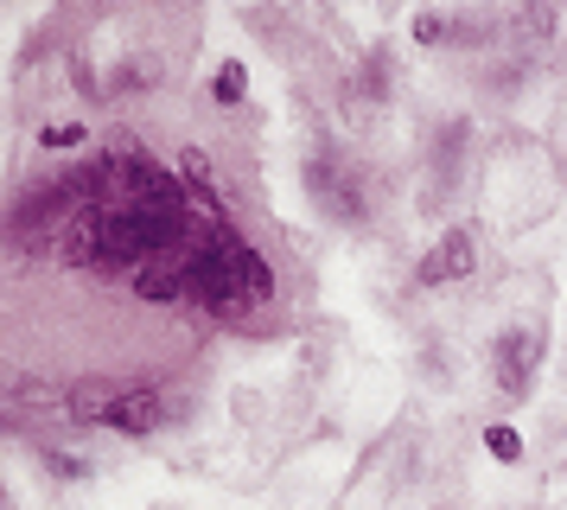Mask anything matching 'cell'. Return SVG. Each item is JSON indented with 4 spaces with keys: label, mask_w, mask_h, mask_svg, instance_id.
Listing matches in <instances>:
<instances>
[{
    "label": "cell",
    "mask_w": 567,
    "mask_h": 510,
    "mask_svg": "<svg viewBox=\"0 0 567 510\" xmlns=\"http://www.w3.org/2000/svg\"><path fill=\"white\" fill-rule=\"evenodd\" d=\"M173 415H179V402L159 396V389H115V402H109L96 421L115 428V434H154V428H166Z\"/></svg>",
    "instance_id": "cell-1"
},
{
    "label": "cell",
    "mask_w": 567,
    "mask_h": 510,
    "mask_svg": "<svg viewBox=\"0 0 567 510\" xmlns=\"http://www.w3.org/2000/svg\"><path fill=\"white\" fill-rule=\"evenodd\" d=\"M536 364H542V338L536 332H504V338L491 345V370H497V389H504V396H529Z\"/></svg>",
    "instance_id": "cell-2"
},
{
    "label": "cell",
    "mask_w": 567,
    "mask_h": 510,
    "mask_svg": "<svg viewBox=\"0 0 567 510\" xmlns=\"http://www.w3.org/2000/svg\"><path fill=\"white\" fill-rule=\"evenodd\" d=\"M472 262H478V236H472V230H446V236H440L434 249L421 255V268H414V280H421V287H446V280H460V275H472Z\"/></svg>",
    "instance_id": "cell-3"
},
{
    "label": "cell",
    "mask_w": 567,
    "mask_h": 510,
    "mask_svg": "<svg viewBox=\"0 0 567 510\" xmlns=\"http://www.w3.org/2000/svg\"><path fill=\"white\" fill-rule=\"evenodd\" d=\"M134 294L141 300H185L192 294V243L154 255L147 268H134Z\"/></svg>",
    "instance_id": "cell-4"
},
{
    "label": "cell",
    "mask_w": 567,
    "mask_h": 510,
    "mask_svg": "<svg viewBox=\"0 0 567 510\" xmlns=\"http://www.w3.org/2000/svg\"><path fill=\"white\" fill-rule=\"evenodd\" d=\"M307 185H312V198L326 204L332 217H344V224H358L363 217V192H358V178L344 173V166H332V153H319L307 166Z\"/></svg>",
    "instance_id": "cell-5"
},
{
    "label": "cell",
    "mask_w": 567,
    "mask_h": 510,
    "mask_svg": "<svg viewBox=\"0 0 567 510\" xmlns=\"http://www.w3.org/2000/svg\"><path fill=\"white\" fill-rule=\"evenodd\" d=\"M217 249H224V262H230V275L243 280V294H249V300H256V306L275 300V268H268V262H261V255L249 249V243H243L230 224L217 230Z\"/></svg>",
    "instance_id": "cell-6"
},
{
    "label": "cell",
    "mask_w": 567,
    "mask_h": 510,
    "mask_svg": "<svg viewBox=\"0 0 567 510\" xmlns=\"http://www.w3.org/2000/svg\"><path fill=\"white\" fill-rule=\"evenodd\" d=\"M243 96H249V64H243V58H224V64H217V76H210V102L236 109Z\"/></svg>",
    "instance_id": "cell-7"
},
{
    "label": "cell",
    "mask_w": 567,
    "mask_h": 510,
    "mask_svg": "<svg viewBox=\"0 0 567 510\" xmlns=\"http://www.w3.org/2000/svg\"><path fill=\"white\" fill-rule=\"evenodd\" d=\"M109 402H115V382H78V389H71V415H78V421H96Z\"/></svg>",
    "instance_id": "cell-8"
},
{
    "label": "cell",
    "mask_w": 567,
    "mask_h": 510,
    "mask_svg": "<svg viewBox=\"0 0 567 510\" xmlns=\"http://www.w3.org/2000/svg\"><path fill=\"white\" fill-rule=\"evenodd\" d=\"M485 447H491L497 459H523V434H516L511 421H491V428H485Z\"/></svg>",
    "instance_id": "cell-9"
},
{
    "label": "cell",
    "mask_w": 567,
    "mask_h": 510,
    "mask_svg": "<svg viewBox=\"0 0 567 510\" xmlns=\"http://www.w3.org/2000/svg\"><path fill=\"white\" fill-rule=\"evenodd\" d=\"M516 32H523V39H548V32H555V7H523V13H516Z\"/></svg>",
    "instance_id": "cell-10"
},
{
    "label": "cell",
    "mask_w": 567,
    "mask_h": 510,
    "mask_svg": "<svg viewBox=\"0 0 567 510\" xmlns=\"http://www.w3.org/2000/svg\"><path fill=\"white\" fill-rule=\"evenodd\" d=\"M453 32H460V26L440 20V13H414V39H421V45H440V39H453Z\"/></svg>",
    "instance_id": "cell-11"
},
{
    "label": "cell",
    "mask_w": 567,
    "mask_h": 510,
    "mask_svg": "<svg viewBox=\"0 0 567 510\" xmlns=\"http://www.w3.org/2000/svg\"><path fill=\"white\" fill-rule=\"evenodd\" d=\"M383 83H389V58H383V51H370V64H363V90H370V96H383Z\"/></svg>",
    "instance_id": "cell-12"
},
{
    "label": "cell",
    "mask_w": 567,
    "mask_h": 510,
    "mask_svg": "<svg viewBox=\"0 0 567 510\" xmlns=\"http://www.w3.org/2000/svg\"><path fill=\"white\" fill-rule=\"evenodd\" d=\"M39 141H45V147H78V141H83V128H78V122H58V128H45Z\"/></svg>",
    "instance_id": "cell-13"
},
{
    "label": "cell",
    "mask_w": 567,
    "mask_h": 510,
    "mask_svg": "<svg viewBox=\"0 0 567 510\" xmlns=\"http://www.w3.org/2000/svg\"><path fill=\"white\" fill-rule=\"evenodd\" d=\"M45 466H52L58 479H83V459L78 453H58V447H52V453H45Z\"/></svg>",
    "instance_id": "cell-14"
},
{
    "label": "cell",
    "mask_w": 567,
    "mask_h": 510,
    "mask_svg": "<svg viewBox=\"0 0 567 510\" xmlns=\"http://www.w3.org/2000/svg\"><path fill=\"white\" fill-rule=\"evenodd\" d=\"M0 510H13V504H7V491H0Z\"/></svg>",
    "instance_id": "cell-15"
}]
</instances>
